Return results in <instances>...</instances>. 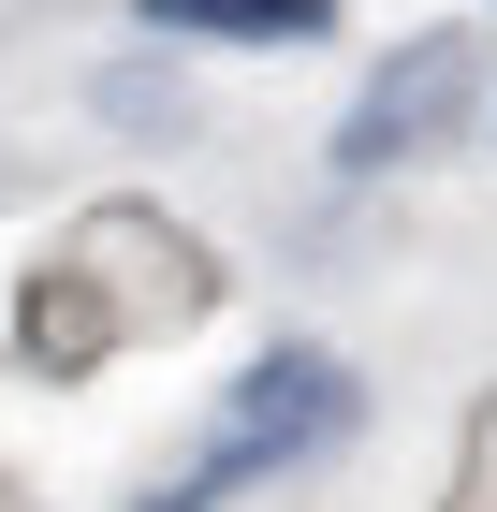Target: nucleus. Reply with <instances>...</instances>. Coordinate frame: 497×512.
<instances>
[{
  "label": "nucleus",
  "instance_id": "obj_1",
  "mask_svg": "<svg viewBox=\"0 0 497 512\" xmlns=\"http://www.w3.org/2000/svg\"><path fill=\"white\" fill-rule=\"evenodd\" d=\"M337 439H351V366L337 352H264L249 381L220 395V425H205L132 512H220V498H249V483L307 469V454H337Z\"/></svg>",
  "mask_w": 497,
  "mask_h": 512
},
{
  "label": "nucleus",
  "instance_id": "obj_3",
  "mask_svg": "<svg viewBox=\"0 0 497 512\" xmlns=\"http://www.w3.org/2000/svg\"><path fill=\"white\" fill-rule=\"evenodd\" d=\"M132 15L176 44H322L337 30V0H132Z\"/></svg>",
  "mask_w": 497,
  "mask_h": 512
},
{
  "label": "nucleus",
  "instance_id": "obj_2",
  "mask_svg": "<svg viewBox=\"0 0 497 512\" xmlns=\"http://www.w3.org/2000/svg\"><path fill=\"white\" fill-rule=\"evenodd\" d=\"M454 118H468V44H410V59L337 118V176H395V161H424Z\"/></svg>",
  "mask_w": 497,
  "mask_h": 512
}]
</instances>
